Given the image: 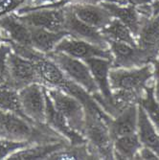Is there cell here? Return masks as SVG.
<instances>
[{"label": "cell", "instance_id": "obj_1", "mask_svg": "<svg viewBox=\"0 0 159 160\" xmlns=\"http://www.w3.org/2000/svg\"><path fill=\"white\" fill-rule=\"evenodd\" d=\"M83 136L94 159H114L113 140L110 137L107 123L111 116L102 108L85 109Z\"/></svg>", "mask_w": 159, "mask_h": 160}, {"label": "cell", "instance_id": "obj_2", "mask_svg": "<svg viewBox=\"0 0 159 160\" xmlns=\"http://www.w3.org/2000/svg\"><path fill=\"white\" fill-rule=\"evenodd\" d=\"M152 77V67L146 64L139 68H111L109 70V82L112 91H132L140 96L145 95V89Z\"/></svg>", "mask_w": 159, "mask_h": 160}, {"label": "cell", "instance_id": "obj_3", "mask_svg": "<svg viewBox=\"0 0 159 160\" xmlns=\"http://www.w3.org/2000/svg\"><path fill=\"white\" fill-rule=\"evenodd\" d=\"M46 91L56 109L68 122L69 126L83 135L85 111L81 102L72 95L55 87H46Z\"/></svg>", "mask_w": 159, "mask_h": 160}, {"label": "cell", "instance_id": "obj_4", "mask_svg": "<svg viewBox=\"0 0 159 160\" xmlns=\"http://www.w3.org/2000/svg\"><path fill=\"white\" fill-rule=\"evenodd\" d=\"M46 55L59 65L68 78L82 86L88 93L92 95L99 92L90 69L83 61L62 52H51Z\"/></svg>", "mask_w": 159, "mask_h": 160}, {"label": "cell", "instance_id": "obj_5", "mask_svg": "<svg viewBox=\"0 0 159 160\" xmlns=\"http://www.w3.org/2000/svg\"><path fill=\"white\" fill-rule=\"evenodd\" d=\"M113 60L111 68H133L152 63L156 59L152 54L138 46L107 39Z\"/></svg>", "mask_w": 159, "mask_h": 160}, {"label": "cell", "instance_id": "obj_6", "mask_svg": "<svg viewBox=\"0 0 159 160\" xmlns=\"http://www.w3.org/2000/svg\"><path fill=\"white\" fill-rule=\"evenodd\" d=\"M21 108L26 117L34 124H45V87L35 82L18 91Z\"/></svg>", "mask_w": 159, "mask_h": 160}, {"label": "cell", "instance_id": "obj_7", "mask_svg": "<svg viewBox=\"0 0 159 160\" xmlns=\"http://www.w3.org/2000/svg\"><path fill=\"white\" fill-rule=\"evenodd\" d=\"M64 31H66L70 37L77 39L87 41L101 48L110 49L107 38L102 34L101 30L86 24L85 22L78 18L73 10H72L70 4L64 7Z\"/></svg>", "mask_w": 159, "mask_h": 160}, {"label": "cell", "instance_id": "obj_8", "mask_svg": "<svg viewBox=\"0 0 159 160\" xmlns=\"http://www.w3.org/2000/svg\"><path fill=\"white\" fill-rule=\"evenodd\" d=\"M9 65V82L8 86L19 91L25 86L35 82L40 83L34 62L28 59L16 54L10 53L8 57ZM41 84V83H40Z\"/></svg>", "mask_w": 159, "mask_h": 160}, {"label": "cell", "instance_id": "obj_9", "mask_svg": "<svg viewBox=\"0 0 159 160\" xmlns=\"http://www.w3.org/2000/svg\"><path fill=\"white\" fill-rule=\"evenodd\" d=\"M13 14L23 23L40 27L52 32L64 31L65 11L62 8H45L35 11H30L23 14Z\"/></svg>", "mask_w": 159, "mask_h": 160}, {"label": "cell", "instance_id": "obj_10", "mask_svg": "<svg viewBox=\"0 0 159 160\" xmlns=\"http://www.w3.org/2000/svg\"><path fill=\"white\" fill-rule=\"evenodd\" d=\"M53 52H62L81 61H86L93 58H102L113 60L110 49H104L87 41L74 38L70 36L63 38L56 46Z\"/></svg>", "mask_w": 159, "mask_h": 160}, {"label": "cell", "instance_id": "obj_11", "mask_svg": "<svg viewBox=\"0 0 159 160\" xmlns=\"http://www.w3.org/2000/svg\"><path fill=\"white\" fill-rule=\"evenodd\" d=\"M34 62L40 83L46 87H55L61 90L63 89L70 78L59 67L52 59L39 51H36L30 59Z\"/></svg>", "mask_w": 159, "mask_h": 160}, {"label": "cell", "instance_id": "obj_12", "mask_svg": "<svg viewBox=\"0 0 159 160\" xmlns=\"http://www.w3.org/2000/svg\"><path fill=\"white\" fill-rule=\"evenodd\" d=\"M45 87V86H44ZM45 99H46V110H45V124H47L55 132L62 135L71 146H77V145L85 144V137L80 132H76L72 128L66 119L56 109L52 101L45 88Z\"/></svg>", "mask_w": 159, "mask_h": 160}, {"label": "cell", "instance_id": "obj_13", "mask_svg": "<svg viewBox=\"0 0 159 160\" xmlns=\"http://www.w3.org/2000/svg\"><path fill=\"white\" fill-rule=\"evenodd\" d=\"M0 31L4 41H12L18 45L33 47L30 28L25 23L20 21L12 13L0 18Z\"/></svg>", "mask_w": 159, "mask_h": 160}, {"label": "cell", "instance_id": "obj_14", "mask_svg": "<svg viewBox=\"0 0 159 160\" xmlns=\"http://www.w3.org/2000/svg\"><path fill=\"white\" fill-rule=\"evenodd\" d=\"M78 18L99 30L106 28L112 20V14L101 4H70Z\"/></svg>", "mask_w": 159, "mask_h": 160}, {"label": "cell", "instance_id": "obj_15", "mask_svg": "<svg viewBox=\"0 0 159 160\" xmlns=\"http://www.w3.org/2000/svg\"><path fill=\"white\" fill-rule=\"evenodd\" d=\"M137 120L138 104L128 106L116 117H111L107 123L111 139L114 141L121 136L136 132Z\"/></svg>", "mask_w": 159, "mask_h": 160}, {"label": "cell", "instance_id": "obj_16", "mask_svg": "<svg viewBox=\"0 0 159 160\" xmlns=\"http://www.w3.org/2000/svg\"><path fill=\"white\" fill-rule=\"evenodd\" d=\"M137 46L157 58L159 53V14L145 17L141 14V26L136 37Z\"/></svg>", "mask_w": 159, "mask_h": 160}, {"label": "cell", "instance_id": "obj_17", "mask_svg": "<svg viewBox=\"0 0 159 160\" xmlns=\"http://www.w3.org/2000/svg\"><path fill=\"white\" fill-rule=\"evenodd\" d=\"M100 4L107 9L114 18H117L126 24L134 38L137 37L141 26V14L138 12L136 6L131 4L123 6L122 4L113 2H102Z\"/></svg>", "mask_w": 159, "mask_h": 160}, {"label": "cell", "instance_id": "obj_18", "mask_svg": "<svg viewBox=\"0 0 159 160\" xmlns=\"http://www.w3.org/2000/svg\"><path fill=\"white\" fill-rule=\"evenodd\" d=\"M70 145L68 142H55L44 144H34L12 153L9 160H39L48 159L49 156Z\"/></svg>", "mask_w": 159, "mask_h": 160}, {"label": "cell", "instance_id": "obj_19", "mask_svg": "<svg viewBox=\"0 0 159 160\" xmlns=\"http://www.w3.org/2000/svg\"><path fill=\"white\" fill-rule=\"evenodd\" d=\"M28 26L30 28L33 47L43 54H49L53 52L57 43L63 38L69 36L66 31L52 32L40 27L30 25Z\"/></svg>", "mask_w": 159, "mask_h": 160}, {"label": "cell", "instance_id": "obj_20", "mask_svg": "<svg viewBox=\"0 0 159 160\" xmlns=\"http://www.w3.org/2000/svg\"><path fill=\"white\" fill-rule=\"evenodd\" d=\"M137 130L142 146L150 148L159 156V133L150 120L145 109L140 105H138Z\"/></svg>", "mask_w": 159, "mask_h": 160}, {"label": "cell", "instance_id": "obj_21", "mask_svg": "<svg viewBox=\"0 0 159 160\" xmlns=\"http://www.w3.org/2000/svg\"><path fill=\"white\" fill-rule=\"evenodd\" d=\"M142 148L136 132L121 136L113 141L114 159H134Z\"/></svg>", "mask_w": 159, "mask_h": 160}, {"label": "cell", "instance_id": "obj_22", "mask_svg": "<svg viewBox=\"0 0 159 160\" xmlns=\"http://www.w3.org/2000/svg\"><path fill=\"white\" fill-rule=\"evenodd\" d=\"M101 32L107 39L127 43L132 46H137V41L129 28L117 18H113V20L106 28L102 29Z\"/></svg>", "mask_w": 159, "mask_h": 160}, {"label": "cell", "instance_id": "obj_23", "mask_svg": "<svg viewBox=\"0 0 159 160\" xmlns=\"http://www.w3.org/2000/svg\"><path fill=\"white\" fill-rule=\"evenodd\" d=\"M0 109L16 113L29 120L21 108L18 91L11 88L9 86H0Z\"/></svg>", "mask_w": 159, "mask_h": 160}, {"label": "cell", "instance_id": "obj_24", "mask_svg": "<svg viewBox=\"0 0 159 160\" xmlns=\"http://www.w3.org/2000/svg\"><path fill=\"white\" fill-rule=\"evenodd\" d=\"M138 105L145 109L150 120L159 133V102L155 99L154 84L146 87L145 95L139 100Z\"/></svg>", "mask_w": 159, "mask_h": 160}, {"label": "cell", "instance_id": "obj_25", "mask_svg": "<svg viewBox=\"0 0 159 160\" xmlns=\"http://www.w3.org/2000/svg\"><path fill=\"white\" fill-rule=\"evenodd\" d=\"M50 160H62V159H94L91 154L87 142L85 144L77 145V146H68L63 149L55 152L49 158Z\"/></svg>", "mask_w": 159, "mask_h": 160}, {"label": "cell", "instance_id": "obj_26", "mask_svg": "<svg viewBox=\"0 0 159 160\" xmlns=\"http://www.w3.org/2000/svg\"><path fill=\"white\" fill-rule=\"evenodd\" d=\"M31 145H34V143L30 141H16L0 138V160L8 159V157L14 152L29 147Z\"/></svg>", "mask_w": 159, "mask_h": 160}, {"label": "cell", "instance_id": "obj_27", "mask_svg": "<svg viewBox=\"0 0 159 160\" xmlns=\"http://www.w3.org/2000/svg\"><path fill=\"white\" fill-rule=\"evenodd\" d=\"M12 52V47L6 42L0 43V86H8L9 65L8 57Z\"/></svg>", "mask_w": 159, "mask_h": 160}, {"label": "cell", "instance_id": "obj_28", "mask_svg": "<svg viewBox=\"0 0 159 160\" xmlns=\"http://www.w3.org/2000/svg\"><path fill=\"white\" fill-rule=\"evenodd\" d=\"M27 0H0V18L19 9Z\"/></svg>", "mask_w": 159, "mask_h": 160}, {"label": "cell", "instance_id": "obj_29", "mask_svg": "<svg viewBox=\"0 0 159 160\" xmlns=\"http://www.w3.org/2000/svg\"><path fill=\"white\" fill-rule=\"evenodd\" d=\"M152 64L153 65L152 70V77H154V95L157 102H159V59H154L152 62Z\"/></svg>", "mask_w": 159, "mask_h": 160}, {"label": "cell", "instance_id": "obj_30", "mask_svg": "<svg viewBox=\"0 0 159 160\" xmlns=\"http://www.w3.org/2000/svg\"><path fill=\"white\" fill-rule=\"evenodd\" d=\"M139 159L155 160V159H159V156L150 148L144 147V148H141V150L139 151Z\"/></svg>", "mask_w": 159, "mask_h": 160}, {"label": "cell", "instance_id": "obj_31", "mask_svg": "<svg viewBox=\"0 0 159 160\" xmlns=\"http://www.w3.org/2000/svg\"><path fill=\"white\" fill-rule=\"evenodd\" d=\"M70 4H77V3H81V4H100L102 2H113V3H118V4H122V5H126L124 4V2L122 0H70Z\"/></svg>", "mask_w": 159, "mask_h": 160}, {"label": "cell", "instance_id": "obj_32", "mask_svg": "<svg viewBox=\"0 0 159 160\" xmlns=\"http://www.w3.org/2000/svg\"><path fill=\"white\" fill-rule=\"evenodd\" d=\"M124 4H131L134 6H141V5H146L149 3H152L153 0H122Z\"/></svg>", "mask_w": 159, "mask_h": 160}, {"label": "cell", "instance_id": "obj_33", "mask_svg": "<svg viewBox=\"0 0 159 160\" xmlns=\"http://www.w3.org/2000/svg\"><path fill=\"white\" fill-rule=\"evenodd\" d=\"M60 0H33V4L29 6H37V5H46L51 3H56Z\"/></svg>", "mask_w": 159, "mask_h": 160}, {"label": "cell", "instance_id": "obj_34", "mask_svg": "<svg viewBox=\"0 0 159 160\" xmlns=\"http://www.w3.org/2000/svg\"><path fill=\"white\" fill-rule=\"evenodd\" d=\"M152 8V17H156L159 14V0L156 1L151 6Z\"/></svg>", "mask_w": 159, "mask_h": 160}, {"label": "cell", "instance_id": "obj_35", "mask_svg": "<svg viewBox=\"0 0 159 160\" xmlns=\"http://www.w3.org/2000/svg\"><path fill=\"white\" fill-rule=\"evenodd\" d=\"M1 39H2V36H1V31H0V43H1Z\"/></svg>", "mask_w": 159, "mask_h": 160}, {"label": "cell", "instance_id": "obj_36", "mask_svg": "<svg viewBox=\"0 0 159 160\" xmlns=\"http://www.w3.org/2000/svg\"><path fill=\"white\" fill-rule=\"evenodd\" d=\"M157 58H158V59H159V53H158V56H157Z\"/></svg>", "mask_w": 159, "mask_h": 160}]
</instances>
